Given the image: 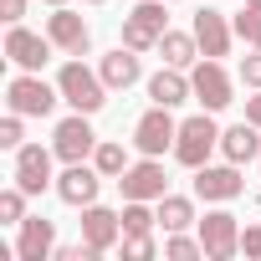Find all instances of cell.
Listing matches in <instances>:
<instances>
[{
  "label": "cell",
  "mask_w": 261,
  "mask_h": 261,
  "mask_svg": "<svg viewBox=\"0 0 261 261\" xmlns=\"http://www.w3.org/2000/svg\"><path fill=\"white\" fill-rule=\"evenodd\" d=\"M57 87H62V102H67L72 113H97V108L108 102V82H102V72H92L82 57H72V62L57 72Z\"/></svg>",
  "instance_id": "1"
},
{
  "label": "cell",
  "mask_w": 261,
  "mask_h": 261,
  "mask_svg": "<svg viewBox=\"0 0 261 261\" xmlns=\"http://www.w3.org/2000/svg\"><path fill=\"white\" fill-rule=\"evenodd\" d=\"M6 102H11V113H21V118H51V108L62 102V87L46 82L41 72H16V77L6 82Z\"/></svg>",
  "instance_id": "2"
},
{
  "label": "cell",
  "mask_w": 261,
  "mask_h": 261,
  "mask_svg": "<svg viewBox=\"0 0 261 261\" xmlns=\"http://www.w3.org/2000/svg\"><path fill=\"white\" fill-rule=\"evenodd\" d=\"M215 149H220V123H215V113H210V108L179 123L174 159H179L185 169H200V164H210V154H215Z\"/></svg>",
  "instance_id": "3"
},
{
  "label": "cell",
  "mask_w": 261,
  "mask_h": 261,
  "mask_svg": "<svg viewBox=\"0 0 261 261\" xmlns=\"http://www.w3.org/2000/svg\"><path fill=\"white\" fill-rule=\"evenodd\" d=\"M164 31H169L164 0H139V6L123 16V46H134V51H159Z\"/></svg>",
  "instance_id": "4"
},
{
  "label": "cell",
  "mask_w": 261,
  "mask_h": 261,
  "mask_svg": "<svg viewBox=\"0 0 261 261\" xmlns=\"http://www.w3.org/2000/svg\"><path fill=\"white\" fill-rule=\"evenodd\" d=\"M174 139H179V123H174V108H149L139 123H134V149L149 154V159H164L174 154Z\"/></svg>",
  "instance_id": "5"
},
{
  "label": "cell",
  "mask_w": 261,
  "mask_h": 261,
  "mask_svg": "<svg viewBox=\"0 0 261 261\" xmlns=\"http://www.w3.org/2000/svg\"><path fill=\"white\" fill-rule=\"evenodd\" d=\"M190 87H195V102L210 108V113H220V108L236 102V82H230V72H225L215 57H200V62L190 67Z\"/></svg>",
  "instance_id": "6"
},
{
  "label": "cell",
  "mask_w": 261,
  "mask_h": 261,
  "mask_svg": "<svg viewBox=\"0 0 261 261\" xmlns=\"http://www.w3.org/2000/svg\"><path fill=\"white\" fill-rule=\"evenodd\" d=\"M246 195V179H241V164H200L195 169V200H205V205H230V200H241Z\"/></svg>",
  "instance_id": "7"
},
{
  "label": "cell",
  "mask_w": 261,
  "mask_h": 261,
  "mask_svg": "<svg viewBox=\"0 0 261 261\" xmlns=\"http://www.w3.org/2000/svg\"><path fill=\"white\" fill-rule=\"evenodd\" d=\"M51 159H57V149H41V144H21V149H16V169H11V179H16L26 195H46V190H57Z\"/></svg>",
  "instance_id": "8"
},
{
  "label": "cell",
  "mask_w": 261,
  "mask_h": 261,
  "mask_svg": "<svg viewBox=\"0 0 261 261\" xmlns=\"http://www.w3.org/2000/svg\"><path fill=\"white\" fill-rule=\"evenodd\" d=\"M51 51H57V41H51L46 31H26L21 21L6 31V57H11L21 72H41V67L51 62Z\"/></svg>",
  "instance_id": "9"
},
{
  "label": "cell",
  "mask_w": 261,
  "mask_h": 261,
  "mask_svg": "<svg viewBox=\"0 0 261 261\" xmlns=\"http://www.w3.org/2000/svg\"><path fill=\"white\" fill-rule=\"evenodd\" d=\"M200 241H205V261H230L241 256V220L230 210H210L200 220Z\"/></svg>",
  "instance_id": "10"
},
{
  "label": "cell",
  "mask_w": 261,
  "mask_h": 261,
  "mask_svg": "<svg viewBox=\"0 0 261 261\" xmlns=\"http://www.w3.org/2000/svg\"><path fill=\"white\" fill-rule=\"evenodd\" d=\"M87 118H92V113H72V118H62V123H57L51 149H57V159H62V164L92 159V149H97V134H92V123H87Z\"/></svg>",
  "instance_id": "11"
},
{
  "label": "cell",
  "mask_w": 261,
  "mask_h": 261,
  "mask_svg": "<svg viewBox=\"0 0 261 261\" xmlns=\"http://www.w3.org/2000/svg\"><path fill=\"white\" fill-rule=\"evenodd\" d=\"M118 190H123V200H164L169 195V174H164V164L159 159H139V164H128L123 174H118Z\"/></svg>",
  "instance_id": "12"
},
{
  "label": "cell",
  "mask_w": 261,
  "mask_h": 261,
  "mask_svg": "<svg viewBox=\"0 0 261 261\" xmlns=\"http://www.w3.org/2000/svg\"><path fill=\"white\" fill-rule=\"evenodd\" d=\"M97 185H102V169H97L92 159H77V164H67V169L57 174V200L72 205V210H82V205L97 200Z\"/></svg>",
  "instance_id": "13"
},
{
  "label": "cell",
  "mask_w": 261,
  "mask_h": 261,
  "mask_svg": "<svg viewBox=\"0 0 261 261\" xmlns=\"http://www.w3.org/2000/svg\"><path fill=\"white\" fill-rule=\"evenodd\" d=\"M46 36H51L57 51H67V57H87V51H92V31H87V21H82L72 6H57V11L46 16Z\"/></svg>",
  "instance_id": "14"
},
{
  "label": "cell",
  "mask_w": 261,
  "mask_h": 261,
  "mask_svg": "<svg viewBox=\"0 0 261 261\" xmlns=\"http://www.w3.org/2000/svg\"><path fill=\"white\" fill-rule=\"evenodd\" d=\"M82 241L97 251V256H108L118 241H123V210H108V205H82Z\"/></svg>",
  "instance_id": "15"
},
{
  "label": "cell",
  "mask_w": 261,
  "mask_h": 261,
  "mask_svg": "<svg viewBox=\"0 0 261 261\" xmlns=\"http://www.w3.org/2000/svg\"><path fill=\"white\" fill-rule=\"evenodd\" d=\"M195 41H200V57H230V41H236V26L215 11V6H205V11H195Z\"/></svg>",
  "instance_id": "16"
},
{
  "label": "cell",
  "mask_w": 261,
  "mask_h": 261,
  "mask_svg": "<svg viewBox=\"0 0 261 261\" xmlns=\"http://www.w3.org/2000/svg\"><path fill=\"white\" fill-rule=\"evenodd\" d=\"M16 230H21V236H16V256H21V261H46V256H57V225H51L46 215H26Z\"/></svg>",
  "instance_id": "17"
},
{
  "label": "cell",
  "mask_w": 261,
  "mask_h": 261,
  "mask_svg": "<svg viewBox=\"0 0 261 261\" xmlns=\"http://www.w3.org/2000/svg\"><path fill=\"white\" fill-rule=\"evenodd\" d=\"M144 51H134V46H113L102 62H97V72H102V82H108V92H128V87H134L139 77H144V62H139Z\"/></svg>",
  "instance_id": "18"
},
{
  "label": "cell",
  "mask_w": 261,
  "mask_h": 261,
  "mask_svg": "<svg viewBox=\"0 0 261 261\" xmlns=\"http://www.w3.org/2000/svg\"><path fill=\"white\" fill-rule=\"evenodd\" d=\"M220 154L230 159V164H251V159H261V128L256 123H230V128H220Z\"/></svg>",
  "instance_id": "19"
},
{
  "label": "cell",
  "mask_w": 261,
  "mask_h": 261,
  "mask_svg": "<svg viewBox=\"0 0 261 261\" xmlns=\"http://www.w3.org/2000/svg\"><path fill=\"white\" fill-rule=\"evenodd\" d=\"M149 97H154L159 108H179V102H190V97H195L190 72H185V67H159V72L149 77Z\"/></svg>",
  "instance_id": "20"
},
{
  "label": "cell",
  "mask_w": 261,
  "mask_h": 261,
  "mask_svg": "<svg viewBox=\"0 0 261 261\" xmlns=\"http://www.w3.org/2000/svg\"><path fill=\"white\" fill-rule=\"evenodd\" d=\"M159 57H164V67H195L200 62V41H195V31H164L159 36Z\"/></svg>",
  "instance_id": "21"
},
{
  "label": "cell",
  "mask_w": 261,
  "mask_h": 261,
  "mask_svg": "<svg viewBox=\"0 0 261 261\" xmlns=\"http://www.w3.org/2000/svg\"><path fill=\"white\" fill-rule=\"evenodd\" d=\"M154 210H159V225H164V230H190V225H200L190 195H164V200H154Z\"/></svg>",
  "instance_id": "22"
},
{
  "label": "cell",
  "mask_w": 261,
  "mask_h": 261,
  "mask_svg": "<svg viewBox=\"0 0 261 261\" xmlns=\"http://www.w3.org/2000/svg\"><path fill=\"white\" fill-rule=\"evenodd\" d=\"M92 164L102 169V179H118L128 164H134V159H128V149L118 144V139H97V149H92Z\"/></svg>",
  "instance_id": "23"
},
{
  "label": "cell",
  "mask_w": 261,
  "mask_h": 261,
  "mask_svg": "<svg viewBox=\"0 0 261 261\" xmlns=\"http://www.w3.org/2000/svg\"><path fill=\"white\" fill-rule=\"evenodd\" d=\"M154 200H123V236H149L159 225V210H149Z\"/></svg>",
  "instance_id": "24"
},
{
  "label": "cell",
  "mask_w": 261,
  "mask_h": 261,
  "mask_svg": "<svg viewBox=\"0 0 261 261\" xmlns=\"http://www.w3.org/2000/svg\"><path fill=\"white\" fill-rule=\"evenodd\" d=\"M164 256H169V261H200V256H205V241H200V236H185V230H169Z\"/></svg>",
  "instance_id": "25"
},
{
  "label": "cell",
  "mask_w": 261,
  "mask_h": 261,
  "mask_svg": "<svg viewBox=\"0 0 261 261\" xmlns=\"http://www.w3.org/2000/svg\"><path fill=\"white\" fill-rule=\"evenodd\" d=\"M26 200H31V195H26L21 185L0 190V220H6V225H21V220H26Z\"/></svg>",
  "instance_id": "26"
},
{
  "label": "cell",
  "mask_w": 261,
  "mask_h": 261,
  "mask_svg": "<svg viewBox=\"0 0 261 261\" xmlns=\"http://www.w3.org/2000/svg\"><path fill=\"white\" fill-rule=\"evenodd\" d=\"M230 26H236V36H241L246 46H256V51H261V11H251V6H241Z\"/></svg>",
  "instance_id": "27"
},
{
  "label": "cell",
  "mask_w": 261,
  "mask_h": 261,
  "mask_svg": "<svg viewBox=\"0 0 261 261\" xmlns=\"http://www.w3.org/2000/svg\"><path fill=\"white\" fill-rule=\"evenodd\" d=\"M118 251H123V261H149V256H159L154 230H149V236H123V241H118Z\"/></svg>",
  "instance_id": "28"
},
{
  "label": "cell",
  "mask_w": 261,
  "mask_h": 261,
  "mask_svg": "<svg viewBox=\"0 0 261 261\" xmlns=\"http://www.w3.org/2000/svg\"><path fill=\"white\" fill-rule=\"evenodd\" d=\"M26 144V128H21V113H6V123H0V149H21Z\"/></svg>",
  "instance_id": "29"
},
{
  "label": "cell",
  "mask_w": 261,
  "mask_h": 261,
  "mask_svg": "<svg viewBox=\"0 0 261 261\" xmlns=\"http://www.w3.org/2000/svg\"><path fill=\"white\" fill-rule=\"evenodd\" d=\"M236 77H241L246 87H261V51H256V46L241 57V72H236Z\"/></svg>",
  "instance_id": "30"
},
{
  "label": "cell",
  "mask_w": 261,
  "mask_h": 261,
  "mask_svg": "<svg viewBox=\"0 0 261 261\" xmlns=\"http://www.w3.org/2000/svg\"><path fill=\"white\" fill-rule=\"evenodd\" d=\"M241 256H251V261L261 256V225H246L241 230Z\"/></svg>",
  "instance_id": "31"
},
{
  "label": "cell",
  "mask_w": 261,
  "mask_h": 261,
  "mask_svg": "<svg viewBox=\"0 0 261 261\" xmlns=\"http://www.w3.org/2000/svg\"><path fill=\"white\" fill-rule=\"evenodd\" d=\"M0 16H6V26H16L26 16V0H0Z\"/></svg>",
  "instance_id": "32"
},
{
  "label": "cell",
  "mask_w": 261,
  "mask_h": 261,
  "mask_svg": "<svg viewBox=\"0 0 261 261\" xmlns=\"http://www.w3.org/2000/svg\"><path fill=\"white\" fill-rule=\"evenodd\" d=\"M246 123L261 128V87H256V97H246Z\"/></svg>",
  "instance_id": "33"
},
{
  "label": "cell",
  "mask_w": 261,
  "mask_h": 261,
  "mask_svg": "<svg viewBox=\"0 0 261 261\" xmlns=\"http://www.w3.org/2000/svg\"><path fill=\"white\" fill-rule=\"evenodd\" d=\"M46 6H51V11H57V6H67V0H46Z\"/></svg>",
  "instance_id": "34"
},
{
  "label": "cell",
  "mask_w": 261,
  "mask_h": 261,
  "mask_svg": "<svg viewBox=\"0 0 261 261\" xmlns=\"http://www.w3.org/2000/svg\"><path fill=\"white\" fill-rule=\"evenodd\" d=\"M246 6H251V11H261V0H246Z\"/></svg>",
  "instance_id": "35"
},
{
  "label": "cell",
  "mask_w": 261,
  "mask_h": 261,
  "mask_svg": "<svg viewBox=\"0 0 261 261\" xmlns=\"http://www.w3.org/2000/svg\"><path fill=\"white\" fill-rule=\"evenodd\" d=\"M87 6H108V0H87Z\"/></svg>",
  "instance_id": "36"
}]
</instances>
